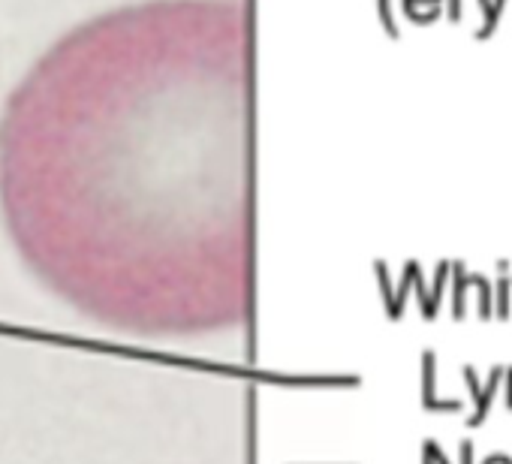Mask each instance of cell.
Instances as JSON below:
<instances>
[{
  "label": "cell",
  "mask_w": 512,
  "mask_h": 464,
  "mask_svg": "<svg viewBox=\"0 0 512 464\" xmlns=\"http://www.w3.org/2000/svg\"><path fill=\"white\" fill-rule=\"evenodd\" d=\"M0 220L85 320L151 341L256 308L253 19L142 0L64 34L0 115Z\"/></svg>",
  "instance_id": "obj_1"
},
{
  "label": "cell",
  "mask_w": 512,
  "mask_h": 464,
  "mask_svg": "<svg viewBox=\"0 0 512 464\" xmlns=\"http://www.w3.org/2000/svg\"><path fill=\"white\" fill-rule=\"evenodd\" d=\"M455 272V317L464 320L467 314V296L473 293L476 296V308H479V317L482 320H491L494 317V302H491V284L482 278V275H467V269L461 263L452 266Z\"/></svg>",
  "instance_id": "obj_2"
},
{
  "label": "cell",
  "mask_w": 512,
  "mask_h": 464,
  "mask_svg": "<svg viewBox=\"0 0 512 464\" xmlns=\"http://www.w3.org/2000/svg\"><path fill=\"white\" fill-rule=\"evenodd\" d=\"M503 371L506 368H491V374H488V383L482 386L479 380H476V371L470 368V365H464V383H467V389H470V395H473V413L467 416V425L470 428H479L482 422H485V416H488V410H491V404H494V398H497V389H500V383H503Z\"/></svg>",
  "instance_id": "obj_3"
},
{
  "label": "cell",
  "mask_w": 512,
  "mask_h": 464,
  "mask_svg": "<svg viewBox=\"0 0 512 464\" xmlns=\"http://www.w3.org/2000/svg\"><path fill=\"white\" fill-rule=\"evenodd\" d=\"M503 10H506V0H488V10L479 16V28L473 31V37L476 40H488L497 31V25H500Z\"/></svg>",
  "instance_id": "obj_4"
},
{
  "label": "cell",
  "mask_w": 512,
  "mask_h": 464,
  "mask_svg": "<svg viewBox=\"0 0 512 464\" xmlns=\"http://www.w3.org/2000/svg\"><path fill=\"white\" fill-rule=\"evenodd\" d=\"M443 10V0H407V13L416 22H434Z\"/></svg>",
  "instance_id": "obj_5"
},
{
  "label": "cell",
  "mask_w": 512,
  "mask_h": 464,
  "mask_svg": "<svg viewBox=\"0 0 512 464\" xmlns=\"http://www.w3.org/2000/svg\"><path fill=\"white\" fill-rule=\"evenodd\" d=\"M509 293H512V287H509V278H506V275H503V278H497V308H494V314H497L500 320H506V317L512 314Z\"/></svg>",
  "instance_id": "obj_6"
},
{
  "label": "cell",
  "mask_w": 512,
  "mask_h": 464,
  "mask_svg": "<svg viewBox=\"0 0 512 464\" xmlns=\"http://www.w3.org/2000/svg\"><path fill=\"white\" fill-rule=\"evenodd\" d=\"M503 380H506V407L512 410V368L503 371Z\"/></svg>",
  "instance_id": "obj_7"
},
{
  "label": "cell",
  "mask_w": 512,
  "mask_h": 464,
  "mask_svg": "<svg viewBox=\"0 0 512 464\" xmlns=\"http://www.w3.org/2000/svg\"><path fill=\"white\" fill-rule=\"evenodd\" d=\"M485 464H512V458H506V455H491Z\"/></svg>",
  "instance_id": "obj_8"
},
{
  "label": "cell",
  "mask_w": 512,
  "mask_h": 464,
  "mask_svg": "<svg viewBox=\"0 0 512 464\" xmlns=\"http://www.w3.org/2000/svg\"><path fill=\"white\" fill-rule=\"evenodd\" d=\"M509 287H512V278H509ZM509 302H512V299H509Z\"/></svg>",
  "instance_id": "obj_9"
}]
</instances>
